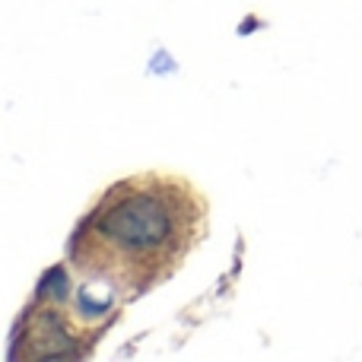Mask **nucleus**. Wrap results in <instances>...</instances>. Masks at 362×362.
Wrapping results in <instances>:
<instances>
[{
    "mask_svg": "<svg viewBox=\"0 0 362 362\" xmlns=\"http://www.w3.org/2000/svg\"><path fill=\"white\" fill-rule=\"evenodd\" d=\"M210 232V200L172 172H137L95 197L67 242V264L124 302L159 289Z\"/></svg>",
    "mask_w": 362,
    "mask_h": 362,
    "instance_id": "f257e3e1",
    "label": "nucleus"
},
{
    "mask_svg": "<svg viewBox=\"0 0 362 362\" xmlns=\"http://www.w3.org/2000/svg\"><path fill=\"white\" fill-rule=\"evenodd\" d=\"M121 299L105 283L76 274L67 261L45 270L10 340L13 362L86 359L121 318Z\"/></svg>",
    "mask_w": 362,
    "mask_h": 362,
    "instance_id": "f03ea898",
    "label": "nucleus"
}]
</instances>
